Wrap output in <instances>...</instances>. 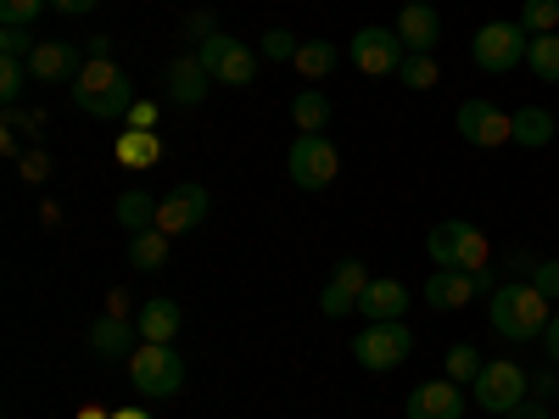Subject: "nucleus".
<instances>
[{
	"mask_svg": "<svg viewBox=\"0 0 559 419\" xmlns=\"http://www.w3.org/2000/svg\"><path fill=\"white\" fill-rule=\"evenodd\" d=\"M397 79H403L408 89H431L442 73H437V57H408V62L397 68Z\"/></svg>",
	"mask_w": 559,
	"mask_h": 419,
	"instance_id": "nucleus-34",
	"label": "nucleus"
},
{
	"mask_svg": "<svg viewBox=\"0 0 559 419\" xmlns=\"http://www.w3.org/2000/svg\"><path fill=\"white\" fill-rule=\"evenodd\" d=\"M476 375H481V352H476L471 342H459V347H448V381H453V386H464V392H471V386H476Z\"/></svg>",
	"mask_w": 559,
	"mask_h": 419,
	"instance_id": "nucleus-29",
	"label": "nucleus"
},
{
	"mask_svg": "<svg viewBox=\"0 0 559 419\" xmlns=\"http://www.w3.org/2000/svg\"><path fill=\"white\" fill-rule=\"evenodd\" d=\"M112 419H152V414H146V408H118Z\"/></svg>",
	"mask_w": 559,
	"mask_h": 419,
	"instance_id": "nucleus-49",
	"label": "nucleus"
},
{
	"mask_svg": "<svg viewBox=\"0 0 559 419\" xmlns=\"http://www.w3.org/2000/svg\"><path fill=\"white\" fill-rule=\"evenodd\" d=\"M476 403H481V414H515L521 403H526V392H532V381H526V369L521 363H509V358H492V363H481V375H476Z\"/></svg>",
	"mask_w": 559,
	"mask_h": 419,
	"instance_id": "nucleus-6",
	"label": "nucleus"
},
{
	"mask_svg": "<svg viewBox=\"0 0 559 419\" xmlns=\"http://www.w3.org/2000/svg\"><path fill=\"white\" fill-rule=\"evenodd\" d=\"M286 168H292V184H297V191H324V184L336 179V168H342V152H336L324 134H297V146H292Z\"/></svg>",
	"mask_w": 559,
	"mask_h": 419,
	"instance_id": "nucleus-10",
	"label": "nucleus"
},
{
	"mask_svg": "<svg viewBox=\"0 0 559 419\" xmlns=\"http://www.w3.org/2000/svg\"><path fill=\"white\" fill-rule=\"evenodd\" d=\"M532 397H537V403H548V397H559V375H554V363L543 369V375H532Z\"/></svg>",
	"mask_w": 559,
	"mask_h": 419,
	"instance_id": "nucleus-40",
	"label": "nucleus"
},
{
	"mask_svg": "<svg viewBox=\"0 0 559 419\" xmlns=\"http://www.w3.org/2000/svg\"><path fill=\"white\" fill-rule=\"evenodd\" d=\"M34 73H28V62H17V57H0V101L7 107H17V96H23V84H28Z\"/></svg>",
	"mask_w": 559,
	"mask_h": 419,
	"instance_id": "nucleus-31",
	"label": "nucleus"
},
{
	"mask_svg": "<svg viewBox=\"0 0 559 419\" xmlns=\"http://www.w3.org/2000/svg\"><path fill=\"white\" fill-rule=\"evenodd\" d=\"M426 252H431L437 268H464V274L492 268V258H487V236H481L471 218H442L431 236H426Z\"/></svg>",
	"mask_w": 559,
	"mask_h": 419,
	"instance_id": "nucleus-4",
	"label": "nucleus"
},
{
	"mask_svg": "<svg viewBox=\"0 0 559 419\" xmlns=\"http://www.w3.org/2000/svg\"><path fill=\"white\" fill-rule=\"evenodd\" d=\"M129 129L157 134V107H152V101H134V107H129Z\"/></svg>",
	"mask_w": 559,
	"mask_h": 419,
	"instance_id": "nucleus-39",
	"label": "nucleus"
},
{
	"mask_svg": "<svg viewBox=\"0 0 559 419\" xmlns=\"http://www.w3.org/2000/svg\"><path fill=\"white\" fill-rule=\"evenodd\" d=\"M107 313H118V319H129V297H123V291H112V297H107Z\"/></svg>",
	"mask_w": 559,
	"mask_h": 419,
	"instance_id": "nucleus-47",
	"label": "nucleus"
},
{
	"mask_svg": "<svg viewBox=\"0 0 559 419\" xmlns=\"http://www.w3.org/2000/svg\"><path fill=\"white\" fill-rule=\"evenodd\" d=\"M292 118H297V134H324V123H331V101H324V89H297Z\"/></svg>",
	"mask_w": 559,
	"mask_h": 419,
	"instance_id": "nucleus-25",
	"label": "nucleus"
},
{
	"mask_svg": "<svg viewBox=\"0 0 559 419\" xmlns=\"http://www.w3.org/2000/svg\"><path fill=\"white\" fill-rule=\"evenodd\" d=\"M515 23H521L526 34H554V28H559V0H526Z\"/></svg>",
	"mask_w": 559,
	"mask_h": 419,
	"instance_id": "nucleus-30",
	"label": "nucleus"
},
{
	"mask_svg": "<svg viewBox=\"0 0 559 419\" xmlns=\"http://www.w3.org/2000/svg\"><path fill=\"white\" fill-rule=\"evenodd\" d=\"M487 319H492V331L503 336V342H537L543 331H548V297L532 286H498L492 297H487Z\"/></svg>",
	"mask_w": 559,
	"mask_h": 419,
	"instance_id": "nucleus-1",
	"label": "nucleus"
},
{
	"mask_svg": "<svg viewBox=\"0 0 559 419\" xmlns=\"http://www.w3.org/2000/svg\"><path fill=\"white\" fill-rule=\"evenodd\" d=\"M197 57H202V68H207L218 84H229V89H247V84L258 79L252 45H241L236 34H207V39L197 45Z\"/></svg>",
	"mask_w": 559,
	"mask_h": 419,
	"instance_id": "nucleus-8",
	"label": "nucleus"
},
{
	"mask_svg": "<svg viewBox=\"0 0 559 419\" xmlns=\"http://www.w3.org/2000/svg\"><path fill=\"white\" fill-rule=\"evenodd\" d=\"M51 7H57L62 17H84V12H96L102 0H51Z\"/></svg>",
	"mask_w": 559,
	"mask_h": 419,
	"instance_id": "nucleus-41",
	"label": "nucleus"
},
{
	"mask_svg": "<svg viewBox=\"0 0 559 419\" xmlns=\"http://www.w3.org/2000/svg\"><path fill=\"white\" fill-rule=\"evenodd\" d=\"M364 286H369V274H364V263H358V258H347V263H342V268L331 274V286L319 291V313H324V319H347V313L358 308Z\"/></svg>",
	"mask_w": 559,
	"mask_h": 419,
	"instance_id": "nucleus-16",
	"label": "nucleus"
},
{
	"mask_svg": "<svg viewBox=\"0 0 559 419\" xmlns=\"http://www.w3.org/2000/svg\"><path fill=\"white\" fill-rule=\"evenodd\" d=\"M509 419H548V403H537V397H532V403H521Z\"/></svg>",
	"mask_w": 559,
	"mask_h": 419,
	"instance_id": "nucleus-45",
	"label": "nucleus"
},
{
	"mask_svg": "<svg viewBox=\"0 0 559 419\" xmlns=\"http://www.w3.org/2000/svg\"><path fill=\"white\" fill-rule=\"evenodd\" d=\"M118 163L123 168H157L163 163V140L157 134H140V129H123L118 134Z\"/></svg>",
	"mask_w": 559,
	"mask_h": 419,
	"instance_id": "nucleus-23",
	"label": "nucleus"
},
{
	"mask_svg": "<svg viewBox=\"0 0 559 419\" xmlns=\"http://www.w3.org/2000/svg\"><path fill=\"white\" fill-rule=\"evenodd\" d=\"M543 347H548V363L559 369V313L548 319V331H543Z\"/></svg>",
	"mask_w": 559,
	"mask_h": 419,
	"instance_id": "nucleus-43",
	"label": "nucleus"
},
{
	"mask_svg": "<svg viewBox=\"0 0 559 419\" xmlns=\"http://www.w3.org/2000/svg\"><path fill=\"white\" fill-rule=\"evenodd\" d=\"M408 419H464V386L453 381H426L408 392Z\"/></svg>",
	"mask_w": 559,
	"mask_h": 419,
	"instance_id": "nucleus-17",
	"label": "nucleus"
},
{
	"mask_svg": "<svg viewBox=\"0 0 559 419\" xmlns=\"http://www.w3.org/2000/svg\"><path fill=\"white\" fill-rule=\"evenodd\" d=\"M79 419H112L107 408H96V403H90V408H79Z\"/></svg>",
	"mask_w": 559,
	"mask_h": 419,
	"instance_id": "nucleus-48",
	"label": "nucleus"
},
{
	"mask_svg": "<svg viewBox=\"0 0 559 419\" xmlns=\"http://www.w3.org/2000/svg\"><path fill=\"white\" fill-rule=\"evenodd\" d=\"M17 173H23V184H45V179H51V157H45L39 146H28L23 163H17Z\"/></svg>",
	"mask_w": 559,
	"mask_h": 419,
	"instance_id": "nucleus-38",
	"label": "nucleus"
},
{
	"mask_svg": "<svg viewBox=\"0 0 559 419\" xmlns=\"http://www.w3.org/2000/svg\"><path fill=\"white\" fill-rule=\"evenodd\" d=\"M0 57L28 62V57H34V34H28V28H12V23H0Z\"/></svg>",
	"mask_w": 559,
	"mask_h": 419,
	"instance_id": "nucleus-36",
	"label": "nucleus"
},
{
	"mask_svg": "<svg viewBox=\"0 0 559 419\" xmlns=\"http://www.w3.org/2000/svg\"><path fill=\"white\" fill-rule=\"evenodd\" d=\"M118 224L129 229V236H146V229H157V202L146 191H123L118 196Z\"/></svg>",
	"mask_w": 559,
	"mask_h": 419,
	"instance_id": "nucleus-24",
	"label": "nucleus"
},
{
	"mask_svg": "<svg viewBox=\"0 0 559 419\" xmlns=\"http://www.w3.org/2000/svg\"><path fill=\"white\" fill-rule=\"evenodd\" d=\"M129 386L146 403H168L185 386V358L174 352V342H140L129 352Z\"/></svg>",
	"mask_w": 559,
	"mask_h": 419,
	"instance_id": "nucleus-3",
	"label": "nucleus"
},
{
	"mask_svg": "<svg viewBox=\"0 0 559 419\" xmlns=\"http://www.w3.org/2000/svg\"><path fill=\"white\" fill-rule=\"evenodd\" d=\"M532 286H537L548 302H559V258H537V268H532Z\"/></svg>",
	"mask_w": 559,
	"mask_h": 419,
	"instance_id": "nucleus-37",
	"label": "nucleus"
},
{
	"mask_svg": "<svg viewBox=\"0 0 559 419\" xmlns=\"http://www.w3.org/2000/svg\"><path fill=\"white\" fill-rule=\"evenodd\" d=\"M84 62H90V57H79V45H68V39H39L34 57H28V73H34L39 84H73V79L84 73Z\"/></svg>",
	"mask_w": 559,
	"mask_h": 419,
	"instance_id": "nucleus-14",
	"label": "nucleus"
},
{
	"mask_svg": "<svg viewBox=\"0 0 559 419\" xmlns=\"http://www.w3.org/2000/svg\"><path fill=\"white\" fill-rule=\"evenodd\" d=\"M185 34H191V39H197V45H202V39H207V34H218V23H213V17H207V12H202V17H191V23H185Z\"/></svg>",
	"mask_w": 559,
	"mask_h": 419,
	"instance_id": "nucleus-42",
	"label": "nucleus"
},
{
	"mask_svg": "<svg viewBox=\"0 0 559 419\" xmlns=\"http://www.w3.org/2000/svg\"><path fill=\"white\" fill-rule=\"evenodd\" d=\"M403 308H408V291L397 286V279H369L364 297H358V313L369 324H392V319H403Z\"/></svg>",
	"mask_w": 559,
	"mask_h": 419,
	"instance_id": "nucleus-20",
	"label": "nucleus"
},
{
	"mask_svg": "<svg viewBox=\"0 0 559 419\" xmlns=\"http://www.w3.org/2000/svg\"><path fill=\"white\" fill-rule=\"evenodd\" d=\"M90 62H112V39H107V34L90 39Z\"/></svg>",
	"mask_w": 559,
	"mask_h": 419,
	"instance_id": "nucleus-44",
	"label": "nucleus"
},
{
	"mask_svg": "<svg viewBox=\"0 0 559 419\" xmlns=\"http://www.w3.org/2000/svg\"><path fill=\"white\" fill-rule=\"evenodd\" d=\"M336 62H342V51H336L331 39H302V45H297V62H292V68H297L302 79H324V73H331Z\"/></svg>",
	"mask_w": 559,
	"mask_h": 419,
	"instance_id": "nucleus-26",
	"label": "nucleus"
},
{
	"mask_svg": "<svg viewBox=\"0 0 559 419\" xmlns=\"http://www.w3.org/2000/svg\"><path fill=\"white\" fill-rule=\"evenodd\" d=\"M163 89H168V101H174V107H202V101H207V89H213V73L202 68L197 51H185V57L168 62Z\"/></svg>",
	"mask_w": 559,
	"mask_h": 419,
	"instance_id": "nucleus-13",
	"label": "nucleus"
},
{
	"mask_svg": "<svg viewBox=\"0 0 559 419\" xmlns=\"http://www.w3.org/2000/svg\"><path fill=\"white\" fill-rule=\"evenodd\" d=\"M453 123H459V140H471V146H481V152L503 146V140H515V112H503L492 101H464Z\"/></svg>",
	"mask_w": 559,
	"mask_h": 419,
	"instance_id": "nucleus-11",
	"label": "nucleus"
},
{
	"mask_svg": "<svg viewBox=\"0 0 559 419\" xmlns=\"http://www.w3.org/2000/svg\"><path fill=\"white\" fill-rule=\"evenodd\" d=\"M397 39L408 45V57H431L437 39H442V17L431 0H408V7L397 12Z\"/></svg>",
	"mask_w": 559,
	"mask_h": 419,
	"instance_id": "nucleus-15",
	"label": "nucleus"
},
{
	"mask_svg": "<svg viewBox=\"0 0 559 419\" xmlns=\"http://www.w3.org/2000/svg\"><path fill=\"white\" fill-rule=\"evenodd\" d=\"M258 51H263L269 62H297V34H292V28H269V34L258 39Z\"/></svg>",
	"mask_w": 559,
	"mask_h": 419,
	"instance_id": "nucleus-33",
	"label": "nucleus"
},
{
	"mask_svg": "<svg viewBox=\"0 0 559 419\" xmlns=\"http://www.w3.org/2000/svg\"><path fill=\"white\" fill-rule=\"evenodd\" d=\"M0 152L17 157V152H23V134H12V129H7V134H0Z\"/></svg>",
	"mask_w": 559,
	"mask_h": 419,
	"instance_id": "nucleus-46",
	"label": "nucleus"
},
{
	"mask_svg": "<svg viewBox=\"0 0 559 419\" xmlns=\"http://www.w3.org/2000/svg\"><path fill=\"white\" fill-rule=\"evenodd\" d=\"M526 68H532L543 84H559V34H532Z\"/></svg>",
	"mask_w": 559,
	"mask_h": 419,
	"instance_id": "nucleus-27",
	"label": "nucleus"
},
{
	"mask_svg": "<svg viewBox=\"0 0 559 419\" xmlns=\"http://www.w3.org/2000/svg\"><path fill=\"white\" fill-rule=\"evenodd\" d=\"M51 7V0H0V23H12V28H34V17Z\"/></svg>",
	"mask_w": 559,
	"mask_h": 419,
	"instance_id": "nucleus-35",
	"label": "nucleus"
},
{
	"mask_svg": "<svg viewBox=\"0 0 559 419\" xmlns=\"http://www.w3.org/2000/svg\"><path fill=\"white\" fill-rule=\"evenodd\" d=\"M45 123H51V118H45L39 107H34V112H28V107H7V129H12V134H23L28 146H39V134H45Z\"/></svg>",
	"mask_w": 559,
	"mask_h": 419,
	"instance_id": "nucleus-32",
	"label": "nucleus"
},
{
	"mask_svg": "<svg viewBox=\"0 0 559 419\" xmlns=\"http://www.w3.org/2000/svg\"><path fill=\"white\" fill-rule=\"evenodd\" d=\"M68 89H73V107L102 118V123L129 118V107H134V84H129V73L118 62H84V73Z\"/></svg>",
	"mask_w": 559,
	"mask_h": 419,
	"instance_id": "nucleus-2",
	"label": "nucleus"
},
{
	"mask_svg": "<svg viewBox=\"0 0 559 419\" xmlns=\"http://www.w3.org/2000/svg\"><path fill=\"white\" fill-rule=\"evenodd\" d=\"M134 342H140V324H129V319H118V313H102L96 324H90V352L107 358V363L129 358Z\"/></svg>",
	"mask_w": 559,
	"mask_h": 419,
	"instance_id": "nucleus-19",
	"label": "nucleus"
},
{
	"mask_svg": "<svg viewBox=\"0 0 559 419\" xmlns=\"http://www.w3.org/2000/svg\"><path fill=\"white\" fill-rule=\"evenodd\" d=\"M408 352H414V336H408V324H403V319H392V324H369V331L353 342L358 369H376V375H386V369L408 363Z\"/></svg>",
	"mask_w": 559,
	"mask_h": 419,
	"instance_id": "nucleus-9",
	"label": "nucleus"
},
{
	"mask_svg": "<svg viewBox=\"0 0 559 419\" xmlns=\"http://www.w3.org/2000/svg\"><path fill=\"white\" fill-rule=\"evenodd\" d=\"M526 51H532V39H526L521 23H487L471 39V57H476L481 73H515L526 62Z\"/></svg>",
	"mask_w": 559,
	"mask_h": 419,
	"instance_id": "nucleus-7",
	"label": "nucleus"
},
{
	"mask_svg": "<svg viewBox=\"0 0 559 419\" xmlns=\"http://www.w3.org/2000/svg\"><path fill=\"white\" fill-rule=\"evenodd\" d=\"M476 297H481V279L464 274V268H431V279H426V302L442 308V313H453V308H464V302H476Z\"/></svg>",
	"mask_w": 559,
	"mask_h": 419,
	"instance_id": "nucleus-18",
	"label": "nucleus"
},
{
	"mask_svg": "<svg viewBox=\"0 0 559 419\" xmlns=\"http://www.w3.org/2000/svg\"><path fill=\"white\" fill-rule=\"evenodd\" d=\"M140 342H174L179 336V324H185V313H179V302H168V297H152L146 308H140Z\"/></svg>",
	"mask_w": 559,
	"mask_h": 419,
	"instance_id": "nucleus-21",
	"label": "nucleus"
},
{
	"mask_svg": "<svg viewBox=\"0 0 559 419\" xmlns=\"http://www.w3.org/2000/svg\"><path fill=\"white\" fill-rule=\"evenodd\" d=\"M129 263L134 268H163L168 263V236H163V229H146V236H129Z\"/></svg>",
	"mask_w": 559,
	"mask_h": 419,
	"instance_id": "nucleus-28",
	"label": "nucleus"
},
{
	"mask_svg": "<svg viewBox=\"0 0 559 419\" xmlns=\"http://www.w3.org/2000/svg\"><path fill=\"white\" fill-rule=\"evenodd\" d=\"M207 213H213V202H207L202 184H174V191L157 202V229L163 236H185V229H197Z\"/></svg>",
	"mask_w": 559,
	"mask_h": 419,
	"instance_id": "nucleus-12",
	"label": "nucleus"
},
{
	"mask_svg": "<svg viewBox=\"0 0 559 419\" xmlns=\"http://www.w3.org/2000/svg\"><path fill=\"white\" fill-rule=\"evenodd\" d=\"M347 62L369 79H397V68L408 62V45L397 39V28H381V23H369L347 39Z\"/></svg>",
	"mask_w": 559,
	"mask_h": 419,
	"instance_id": "nucleus-5",
	"label": "nucleus"
},
{
	"mask_svg": "<svg viewBox=\"0 0 559 419\" xmlns=\"http://www.w3.org/2000/svg\"><path fill=\"white\" fill-rule=\"evenodd\" d=\"M554 129H559V112H548V107H521V112H515V146L543 152L548 140H554Z\"/></svg>",
	"mask_w": 559,
	"mask_h": 419,
	"instance_id": "nucleus-22",
	"label": "nucleus"
}]
</instances>
